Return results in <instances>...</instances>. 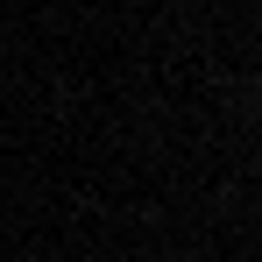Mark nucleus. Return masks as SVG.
Wrapping results in <instances>:
<instances>
[{
    "label": "nucleus",
    "instance_id": "obj_1",
    "mask_svg": "<svg viewBox=\"0 0 262 262\" xmlns=\"http://www.w3.org/2000/svg\"><path fill=\"white\" fill-rule=\"evenodd\" d=\"M255 106H262V78H255Z\"/></svg>",
    "mask_w": 262,
    "mask_h": 262
}]
</instances>
